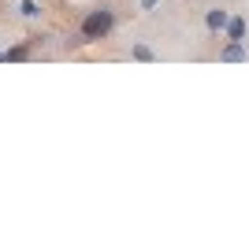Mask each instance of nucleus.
I'll return each instance as SVG.
<instances>
[{"label": "nucleus", "instance_id": "1", "mask_svg": "<svg viewBox=\"0 0 249 249\" xmlns=\"http://www.w3.org/2000/svg\"><path fill=\"white\" fill-rule=\"evenodd\" d=\"M115 30V11L108 8V4H101V8H89L82 15V22H78V34H82L86 45H97V41H108Z\"/></svg>", "mask_w": 249, "mask_h": 249}, {"label": "nucleus", "instance_id": "2", "mask_svg": "<svg viewBox=\"0 0 249 249\" xmlns=\"http://www.w3.org/2000/svg\"><path fill=\"white\" fill-rule=\"evenodd\" d=\"M219 60H223V63H246L249 60L246 41H227L223 49H219Z\"/></svg>", "mask_w": 249, "mask_h": 249}, {"label": "nucleus", "instance_id": "3", "mask_svg": "<svg viewBox=\"0 0 249 249\" xmlns=\"http://www.w3.org/2000/svg\"><path fill=\"white\" fill-rule=\"evenodd\" d=\"M246 34H249L246 15H231L227 26H223V37H227V41H246Z\"/></svg>", "mask_w": 249, "mask_h": 249}, {"label": "nucleus", "instance_id": "4", "mask_svg": "<svg viewBox=\"0 0 249 249\" xmlns=\"http://www.w3.org/2000/svg\"><path fill=\"white\" fill-rule=\"evenodd\" d=\"M227 19H231L227 8H208V11H205V30H208V34H223Z\"/></svg>", "mask_w": 249, "mask_h": 249}, {"label": "nucleus", "instance_id": "5", "mask_svg": "<svg viewBox=\"0 0 249 249\" xmlns=\"http://www.w3.org/2000/svg\"><path fill=\"white\" fill-rule=\"evenodd\" d=\"M30 52H34V37H30V41L11 45V49H4V63H22V60H30Z\"/></svg>", "mask_w": 249, "mask_h": 249}, {"label": "nucleus", "instance_id": "6", "mask_svg": "<svg viewBox=\"0 0 249 249\" xmlns=\"http://www.w3.org/2000/svg\"><path fill=\"white\" fill-rule=\"evenodd\" d=\"M130 60H138V63H153V60H156V52L149 49L145 41H134V45H130Z\"/></svg>", "mask_w": 249, "mask_h": 249}, {"label": "nucleus", "instance_id": "7", "mask_svg": "<svg viewBox=\"0 0 249 249\" xmlns=\"http://www.w3.org/2000/svg\"><path fill=\"white\" fill-rule=\"evenodd\" d=\"M19 15H22V19H41L45 8L37 4V0H19Z\"/></svg>", "mask_w": 249, "mask_h": 249}, {"label": "nucleus", "instance_id": "8", "mask_svg": "<svg viewBox=\"0 0 249 249\" xmlns=\"http://www.w3.org/2000/svg\"><path fill=\"white\" fill-rule=\"evenodd\" d=\"M82 45H86V41H82V34L74 30V34H71V37H67V41H63V49L71 52V49H82Z\"/></svg>", "mask_w": 249, "mask_h": 249}, {"label": "nucleus", "instance_id": "9", "mask_svg": "<svg viewBox=\"0 0 249 249\" xmlns=\"http://www.w3.org/2000/svg\"><path fill=\"white\" fill-rule=\"evenodd\" d=\"M156 4H160V0H138V8H142V11H153Z\"/></svg>", "mask_w": 249, "mask_h": 249}, {"label": "nucleus", "instance_id": "10", "mask_svg": "<svg viewBox=\"0 0 249 249\" xmlns=\"http://www.w3.org/2000/svg\"><path fill=\"white\" fill-rule=\"evenodd\" d=\"M0 63H4V49H0Z\"/></svg>", "mask_w": 249, "mask_h": 249}]
</instances>
